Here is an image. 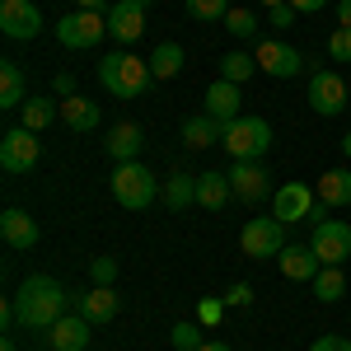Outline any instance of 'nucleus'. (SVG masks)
<instances>
[{
  "mask_svg": "<svg viewBox=\"0 0 351 351\" xmlns=\"http://www.w3.org/2000/svg\"><path fill=\"white\" fill-rule=\"evenodd\" d=\"M66 309H71V286H61L56 276H28L14 291V314L28 332H52L66 319Z\"/></svg>",
  "mask_w": 351,
  "mask_h": 351,
  "instance_id": "1",
  "label": "nucleus"
},
{
  "mask_svg": "<svg viewBox=\"0 0 351 351\" xmlns=\"http://www.w3.org/2000/svg\"><path fill=\"white\" fill-rule=\"evenodd\" d=\"M99 84L108 89L112 99L132 104V99H141V94L155 84V75H150V61L127 56V52H108L104 61H99Z\"/></svg>",
  "mask_w": 351,
  "mask_h": 351,
  "instance_id": "2",
  "label": "nucleus"
},
{
  "mask_svg": "<svg viewBox=\"0 0 351 351\" xmlns=\"http://www.w3.org/2000/svg\"><path fill=\"white\" fill-rule=\"evenodd\" d=\"M108 188H112V202H117V206H127V211H145V206L160 197V178H155L141 160H132V164H117V169H112Z\"/></svg>",
  "mask_w": 351,
  "mask_h": 351,
  "instance_id": "3",
  "label": "nucleus"
},
{
  "mask_svg": "<svg viewBox=\"0 0 351 351\" xmlns=\"http://www.w3.org/2000/svg\"><path fill=\"white\" fill-rule=\"evenodd\" d=\"M220 145L234 155V160H263L271 150V127L267 117H234L225 136H220Z\"/></svg>",
  "mask_w": 351,
  "mask_h": 351,
  "instance_id": "4",
  "label": "nucleus"
},
{
  "mask_svg": "<svg viewBox=\"0 0 351 351\" xmlns=\"http://www.w3.org/2000/svg\"><path fill=\"white\" fill-rule=\"evenodd\" d=\"M104 33H108V14L75 10V14H61V24H56V43L71 47V52H89V47L104 43Z\"/></svg>",
  "mask_w": 351,
  "mask_h": 351,
  "instance_id": "5",
  "label": "nucleus"
},
{
  "mask_svg": "<svg viewBox=\"0 0 351 351\" xmlns=\"http://www.w3.org/2000/svg\"><path fill=\"white\" fill-rule=\"evenodd\" d=\"M243 253L253 258V263H263V258H281V248H286V225L276 216H253L248 225H243Z\"/></svg>",
  "mask_w": 351,
  "mask_h": 351,
  "instance_id": "6",
  "label": "nucleus"
},
{
  "mask_svg": "<svg viewBox=\"0 0 351 351\" xmlns=\"http://www.w3.org/2000/svg\"><path fill=\"white\" fill-rule=\"evenodd\" d=\"M43 155V141L38 132H28V127H10V132L0 136V169L5 173H28L33 164Z\"/></svg>",
  "mask_w": 351,
  "mask_h": 351,
  "instance_id": "7",
  "label": "nucleus"
},
{
  "mask_svg": "<svg viewBox=\"0 0 351 351\" xmlns=\"http://www.w3.org/2000/svg\"><path fill=\"white\" fill-rule=\"evenodd\" d=\"M309 248L319 253L324 267H342V263L351 258V225L347 220H324V225H314Z\"/></svg>",
  "mask_w": 351,
  "mask_h": 351,
  "instance_id": "8",
  "label": "nucleus"
},
{
  "mask_svg": "<svg viewBox=\"0 0 351 351\" xmlns=\"http://www.w3.org/2000/svg\"><path fill=\"white\" fill-rule=\"evenodd\" d=\"M253 61H258V71H267L271 80H295L300 71H304V56L291 43H281V38H263Z\"/></svg>",
  "mask_w": 351,
  "mask_h": 351,
  "instance_id": "9",
  "label": "nucleus"
},
{
  "mask_svg": "<svg viewBox=\"0 0 351 351\" xmlns=\"http://www.w3.org/2000/svg\"><path fill=\"white\" fill-rule=\"evenodd\" d=\"M309 108L319 112V117L347 112V80L337 71H314L309 75Z\"/></svg>",
  "mask_w": 351,
  "mask_h": 351,
  "instance_id": "10",
  "label": "nucleus"
},
{
  "mask_svg": "<svg viewBox=\"0 0 351 351\" xmlns=\"http://www.w3.org/2000/svg\"><path fill=\"white\" fill-rule=\"evenodd\" d=\"M0 28L14 43H33L43 33V14H38L33 0H0Z\"/></svg>",
  "mask_w": 351,
  "mask_h": 351,
  "instance_id": "11",
  "label": "nucleus"
},
{
  "mask_svg": "<svg viewBox=\"0 0 351 351\" xmlns=\"http://www.w3.org/2000/svg\"><path fill=\"white\" fill-rule=\"evenodd\" d=\"M314 202H319V192L309 188V183H286V188L271 192V216L281 220V225H295V220H309Z\"/></svg>",
  "mask_w": 351,
  "mask_h": 351,
  "instance_id": "12",
  "label": "nucleus"
},
{
  "mask_svg": "<svg viewBox=\"0 0 351 351\" xmlns=\"http://www.w3.org/2000/svg\"><path fill=\"white\" fill-rule=\"evenodd\" d=\"M71 304H75V314H84L94 328H104L117 319V309H122V300L112 286H89V291H71Z\"/></svg>",
  "mask_w": 351,
  "mask_h": 351,
  "instance_id": "13",
  "label": "nucleus"
},
{
  "mask_svg": "<svg viewBox=\"0 0 351 351\" xmlns=\"http://www.w3.org/2000/svg\"><path fill=\"white\" fill-rule=\"evenodd\" d=\"M230 188H234V197L248 202V206H258L263 197H271L263 160H234V169H230Z\"/></svg>",
  "mask_w": 351,
  "mask_h": 351,
  "instance_id": "14",
  "label": "nucleus"
},
{
  "mask_svg": "<svg viewBox=\"0 0 351 351\" xmlns=\"http://www.w3.org/2000/svg\"><path fill=\"white\" fill-rule=\"evenodd\" d=\"M108 33L117 43H136V38L145 33V5H136V0L108 5Z\"/></svg>",
  "mask_w": 351,
  "mask_h": 351,
  "instance_id": "15",
  "label": "nucleus"
},
{
  "mask_svg": "<svg viewBox=\"0 0 351 351\" xmlns=\"http://www.w3.org/2000/svg\"><path fill=\"white\" fill-rule=\"evenodd\" d=\"M38 220L28 216V211H19V206H10L5 216H0V239L10 243V248H19V253H28L33 243H38Z\"/></svg>",
  "mask_w": 351,
  "mask_h": 351,
  "instance_id": "16",
  "label": "nucleus"
},
{
  "mask_svg": "<svg viewBox=\"0 0 351 351\" xmlns=\"http://www.w3.org/2000/svg\"><path fill=\"white\" fill-rule=\"evenodd\" d=\"M276 263H281V276H286V281H314L319 267H324V263H319V253H314L309 243H286Z\"/></svg>",
  "mask_w": 351,
  "mask_h": 351,
  "instance_id": "17",
  "label": "nucleus"
},
{
  "mask_svg": "<svg viewBox=\"0 0 351 351\" xmlns=\"http://www.w3.org/2000/svg\"><path fill=\"white\" fill-rule=\"evenodd\" d=\"M104 145H108V155L117 164H132V160H141V150H145V132H141L136 122H117V127H108Z\"/></svg>",
  "mask_w": 351,
  "mask_h": 351,
  "instance_id": "18",
  "label": "nucleus"
},
{
  "mask_svg": "<svg viewBox=\"0 0 351 351\" xmlns=\"http://www.w3.org/2000/svg\"><path fill=\"white\" fill-rule=\"evenodd\" d=\"M89 337H94V324H89L84 314H66V319L47 332L52 351H84V347H89Z\"/></svg>",
  "mask_w": 351,
  "mask_h": 351,
  "instance_id": "19",
  "label": "nucleus"
},
{
  "mask_svg": "<svg viewBox=\"0 0 351 351\" xmlns=\"http://www.w3.org/2000/svg\"><path fill=\"white\" fill-rule=\"evenodd\" d=\"M206 117H216L220 127H230L234 117H243L239 112V84H230V80L211 84V89H206Z\"/></svg>",
  "mask_w": 351,
  "mask_h": 351,
  "instance_id": "20",
  "label": "nucleus"
},
{
  "mask_svg": "<svg viewBox=\"0 0 351 351\" xmlns=\"http://www.w3.org/2000/svg\"><path fill=\"white\" fill-rule=\"evenodd\" d=\"M164 206L169 211H188V206H197V173H183V169H173L169 178H164Z\"/></svg>",
  "mask_w": 351,
  "mask_h": 351,
  "instance_id": "21",
  "label": "nucleus"
},
{
  "mask_svg": "<svg viewBox=\"0 0 351 351\" xmlns=\"http://www.w3.org/2000/svg\"><path fill=\"white\" fill-rule=\"evenodd\" d=\"M61 117H66V127H71V132L89 136V132H99V122H104V108L75 94V99H66V104H61Z\"/></svg>",
  "mask_w": 351,
  "mask_h": 351,
  "instance_id": "22",
  "label": "nucleus"
},
{
  "mask_svg": "<svg viewBox=\"0 0 351 351\" xmlns=\"http://www.w3.org/2000/svg\"><path fill=\"white\" fill-rule=\"evenodd\" d=\"M234 197V188H230V173H197V206H206V211H220L225 202Z\"/></svg>",
  "mask_w": 351,
  "mask_h": 351,
  "instance_id": "23",
  "label": "nucleus"
},
{
  "mask_svg": "<svg viewBox=\"0 0 351 351\" xmlns=\"http://www.w3.org/2000/svg\"><path fill=\"white\" fill-rule=\"evenodd\" d=\"M19 117H24L19 127H28V132H47L56 117H61V104H56V99H47V94H33L24 108H19Z\"/></svg>",
  "mask_w": 351,
  "mask_h": 351,
  "instance_id": "24",
  "label": "nucleus"
},
{
  "mask_svg": "<svg viewBox=\"0 0 351 351\" xmlns=\"http://www.w3.org/2000/svg\"><path fill=\"white\" fill-rule=\"evenodd\" d=\"M314 192L328 206H351V169H328L324 178L314 183Z\"/></svg>",
  "mask_w": 351,
  "mask_h": 351,
  "instance_id": "25",
  "label": "nucleus"
},
{
  "mask_svg": "<svg viewBox=\"0 0 351 351\" xmlns=\"http://www.w3.org/2000/svg\"><path fill=\"white\" fill-rule=\"evenodd\" d=\"M220 136H225V127H220L216 117H206V112L183 122V145H188V150H206V145H216Z\"/></svg>",
  "mask_w": 351,
  "mask_h": 351,
  "instance_id": "26",
  "label": "nucleus"
},
{
  "mask_svg": "<svg viewBox=\"0 0 351 351\" xmlns=\"http://www.w3.org/2000/svg\"><path fill=\"white\" fill-rule=\"evenodd\" d=\"M28 89H24V71L14 61H0V108H24Z\"/></svg>",
  "mask_w": 351,
  "mask_h": 351,
  "instance_id": "27",
  "label": "nucleus"
},
{
  "mask_svg": "<svg viewBox=\"0 0 351 351\" xmlns=\"http://www.w3.org/2000/svg\"><path fill=\"white\" fill-rule=\"evenodd\" d=\"M183 66H188V56H183L178 43H160V47L150 52V75H155V80H173Z\"/></svg>",
  "mask_w": 351,
  "mask_h": 351,
  "instance_id": "28",
  "label": "nucleus"
},
{
  "mask_svg": "<svg viewBox=\"0 0 351 351\" xmlns=\"http://www.w3.org/2000/svg\"><path fill=\"white\" fill-rule=\"evenodd\" d=\"M309 286H314V300H324V304H337V300L347 295V276H342V267H319V276H314Z\"/></svg>",
  "mask_w": 351,
  "mask_h": 351,
  "instance_id": "29",
  "label": "nucleus"
},
{
  "mask_svg": "<svg viewBox=\"0 0 351 351\" xmlns=\"http://www.w3.org/2000/svg\"><path fill=\"white\" fill-rule=\"evenodd\" d=\"M253 71H258V61H253L248 52H225V56H220V80L243 84L248 75H253Z\"/></svg>",
  "mask_w": 351,
  "mask_h": 351,
  "instance_id": "30",
  "label": "nucleus"
},
{
  "mask_svg": "<svg viewBox=\"0 0 351 351\" xmlns=\"http://www.w3.org/2000/svg\"><path fill=\"white\" fill-rule=\"evenodd\" d=\"M225 33L239 38V43H253V38H258V14H253V10H230V14H225Z\"/></svg>",
  "mask_w": 351,
  "mask_h": 351,
  "instance_id": "31",
  "label": "nucleus"
},
{
  "mask_svg": "<svg viewBox=\"0 0 351 351\" xmlns=\"http://www.w3.org/2000/svg\"><path fill=\"white\" fill-rule=\"evenodd\" d=\"M183 5H188L192 19H202V24H225V14L234 10L230 0H183Z\"/></svg>",
  "mask_w": 351,
  "mask_h": 351,
  "instance_id": "32",
  "label": "nucleus"
},
{
  "mask_svg": "<svg viewBox=\"0 0 351 351\" xmlns=\"http://www.w3.org/2000/svg\"><path fill=\"white\" fill-rule=\"evenodd\" d=\"M202 342H206L202 324H178V328H173V351H197Z\"/></svg>",
  "mask_w": 351,
  "mask_h": 351,
  "instance_id": "33",
  "label": "nucleus"
},
{
  "mask_svg": "<svg viewBox=\"0 0 351 351\" xmlns=\"http://www.w3.org/2000/svg\"><path fill=\"white\" fill-rule=\"evenodd\" d=\"M328 56H332L337 66L351 61V28H332V33H328Z\"/></svg>",
  "mask_w": 351,
  "mask_h": 351,
  "instance_id": "34",
  "label": "nucleus"
},
{
  "mask_svg": "<svg viewBox=\"0 0 351 351\" xmlns=\"http://www.w3.org/2000/svg\"><path fill=\"white\" fill-rule=\"evenodd\" d=\"M89 276H94V286H112L117 281V263L112 258H94L89 263Z\"/></svg>",
  "mask_w": 351,
  "mask_h": 351,
  "instance_id": "35",
  "label": "nucleus"
},
{
  "mask_svg": "<svg viewBox=\"0 0 351 351\" xmlns=\"http://www.w3.org/2000/svg\"><path fill=\"white\" fill-rule=\"evenodd\" d=\"M225 309H230L225 300H202V304H197V324H202V328H206V324H220V314H225Z\"/></svg>",
  "mask_w": 351,
  "mask_h": 351,
  "instance_id": "36",
  "label": "nucleus"
},
{
  "mask_svg": "<svg viewBox=\"0 0 351 351\" xmlns=\"http://www.w3.org/2000/svg\"><path fill=\"white\" fill-rule=\"evenodd\" d=\"M248 300H253V286H248V281H234V286L225 291V304H230V309H243Z\"/></svg>",
  "mask_w": 351,
  "mask_h": 351,
  "instance_id": "37",
  "label": "nucleus"
},
{
  "mask_svg": "<svg viewBox=\"0 0 351 351\" xmlns=\"http://www.w3.org/2000/svg\"><path fill=\"white\" fill-rule=\"evenodd\" d=\"M267 19H271V28H291L295 24V5H291V0L276 5V10H267Z\"/></svg>",
  "mask_w": 351,
  "mask_h": 351,
  "instance_id": "38",
  "label": "nucleus"
},
{
  "mask_svg": "<svg viewBox=\"0 0 351 351\" xmlns=\"http://www.w3.org/2000/svg\"><path fill=\"white\" fill-rule=\"evenodd\" d=\"M309 351H351V342H347V337H337V332H328V337H319Z\"/></svg>",
  "mask_w": 351,
  "mask_h": 351,
  "instance_id": "39",
  "label": "nucleus"
},
{
  "mask_svg": "<svg viewBox=\"0 0 351 351\" xmlns=\"http://www.w3.org/2000/svg\"><path fill=\"white\" fill-rule=\"evenodd\" d=\"M52 84H56V94H61V99H75V75H71V71H61Z\"/></svg>",
  "mask_w": 351,
  "mask_h": 351,
  "instance_id": "40",
  "label": "nucleus"
},
{
  "mask_svg": "<svg viewBox=\"0 0 351 351\" xmlns=\"http://www.w3.org/2000/svg\"><path fill=\"white\" fill-rule=\"evenodd\" d=\"M291 5H295V14H319L328 0H291Z\"/></svg>",
  "mask_w": 351,
  "mask_h": 351,
  "instance_id": "41",
  "label": "nucleus"
},
{
  "mask_svg": "<svg viewBox=\"0 0 351 351\" xmlns=\"http://www.w3.org/2000/svg\"><path fill=\"white\" fill-rule=\"evenodd\" d=\"M337 28H351V0H337Z\"/></svg>",
  "mask_w": 351,
  "mask_h": 351,
  "instance_id": "42",
  "label": "nucleus"
},
{
  "mask_svg": "<svg viewBox=\"0 0 351 351\" xmlns=\"http://www.w3.org/2000/svg\"><path fill=\"white\" fill-rule=\"evenodd\" d=\"M80 10H94V14H104V0H75Z\"/></svg>",
  "mask_w": 351,
  "mask_h": 351,
  "instance_id": "43",
  "label": "nucleus"
},
{
  "mask_svg": "<svg viewBox=\"0 0 351 351\" xmlns=\"http://www.w3.org/2000/svg\"><path fill=\"white\" fill-rule=\"evenodd\" d=\"M197 351H230V347H225V342H202Z\"/></svg>",
  "mask_w": 351,
  "mask_h": 351,
  "instance_id": "44",
  "label": "nucleus"
},
{
  "mask_svg": "<svg viewBox=\"0 0 351 351\" xmlns=\"http://www.w3.org/2000/svg\"><path fill=\"white\" fill-rule=\"evenodd\" d=\"M342 155H347V160H351V132L342 136Z\"/></svg>",
  "mask_w": 351,
  "mask_h": 351,
  "instance_id": "45",
  "label": "nucleus"
},
{
  "mask_svg": "<svg viewBox=\"0 0 351 351\" xmlns=\"http://www.w3.org/2000/svg\"><path fill=\"white\" fill-rule=\"evenodd\" d=\"M0 351H14V337H10V332H5V342H0Z\"/></svg>",
  "mask_w": 351,
  "mask_h": 351,
  "instance_id": "46",
  "label": "nucleus"
},
{
  "mask_svg": "<svg viewBox=\"0 0 351 351\" xmlns=\"http://www.w3.org/2000/svg\"><path fill=\"white\" fill-rule=\"evenodd\" d=\"M258 5H267V10H276V5H286V0H258Z\"/></svg>",
  "mask_w": 351,
  "mask_h": 351,
  "instance_id": "47",
  "label": "nucleus"
},
{
  "mask_svg": "<svg viewBox=\"0 0 351 351\" xmlns=\"http://www.w3.org/2000/svg\"><path fill=\"white\" fill-rule=\"evenodd\" d=\"M136 5H150V0H136Z\"/></svg>",
  "mask_w": 351,
  "mask_h": 351,
  "instance_id": "48",
  "label": "nucleus"
}]
</instances>
